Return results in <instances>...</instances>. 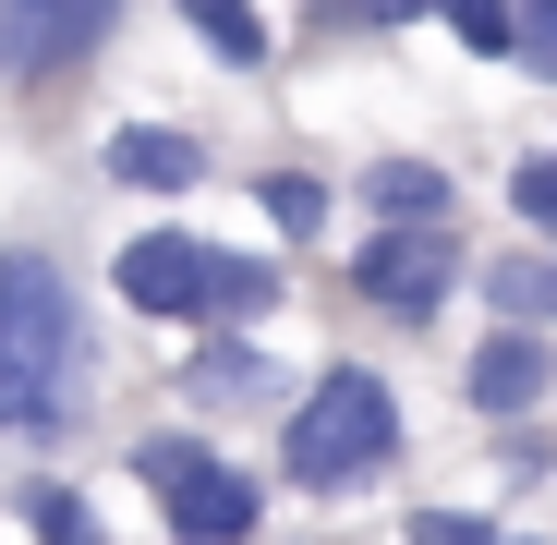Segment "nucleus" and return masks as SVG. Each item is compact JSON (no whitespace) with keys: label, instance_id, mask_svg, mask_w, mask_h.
<instances>
[{"label":"nucleus","instance_id":"9","mask_svg":"<svg viewBox=\"0 0 557 545\" xmlns=\"http://www.w3.org/2000/svg\"><path fill=\"white\" fill-rule=\"evenodd\" d=\"M98 170L122 182V195H195V182H207V134H182V122H122L110 146H98Z\"/></svg>","mask_w":557,"mask_h":545},{"label":"nucleus","instance_id":"21","mask_svg":"<svg viewBox=\"0 0 557 545\" xmlns=\"http://www.w3.org/2000/svg\"><path fill=\"white\" fill-rule=\"evenodd\" d=\"M400 545H497V521H485V509H412Z\"/></svg>","mask_w":557,"mask_h":545},{"label":"nucleus","instance_id":"11","mask_svg":"<svg viewBox=\"0 0 557 545\" xmlns=\"http://www.w3.org/2000/svg\"><path fill=\"white\" fill-rule=\"evenodd\" d=\"M182 37H195L219 73H267L278 61V25H267V0H170Z\"/></svg>","mask_w":557,"mask_h":545},{"label":"nucleus","instance_id":"12","mask_svg":"<svg viewBox=\"0 0 557 545\" xmlns=\"http://www.w3.org/2000/svg\"><path fill=\"white\" fill-rule=\"evenodd\" d=\"M473 292H485V315H533V327H557V243H509V255H485Z\"/></svg>","mask_w":557,"mask_h":545},{"label":"nucleus","instance_id":"3","mask_svg":"<svg viewBox=\"0 0 557 545\" xmlns=\"http://www.w3.org/2000/svg\"><path fill=\"white\" fill-rule=\"evenodd\" d=\"M460 280H473L460 219H363V243H351V267H339V292H351L363 315H388V327H436Z\"/></svg>","mask_w":557,"mask_h":545},{"label":"nucleus","instance_id":"20","mask_svg":"<svg viewBox=\"0 0 557 545\" xmlns=\"http://www.w3.org/2000/svg\"><path fill=\"white\" fill-rule=\"evenodd\" d=\"M497 461H509V485H545V473H557V436L521 412V424H497Z\"/></svg>","mask_w":557,"mask_h":545},{"label":"nucleus","instance_id":"16","mask_svg":"<svg viewBox=\"0 0 557 545\" xmlns=\"http://www.w3.org/2000/svg\"><path fill=\"white\" fill-rule=\"evenodd\" d=\"M436 25L473 61H521V0H436Z\"/></svg>","mask_w":557,"mask_h":545},{"label":"nucleus","instance_id":"2","mask_svg":"<svg viewBox=\"0 0 557 545\" xmlns=\"http://www.w3.org/2000/svg\"><path fill=\"white\" fill-rule=\"evenodd\" d=\"M376 473H400V388L376 363H327L278 412V485L292 497H363Z\"/></svg>","mask_w":557,"mask_h":545},{"label":"nucleus","instance_id":"10","mask_svg":"<svg viewBox=\"0 0 557 545\" xmlns=\"http://www.w3.org/2000/svg\"><path fill=\"white\" fill-rule=\"evenodd\" d=\"M351 207H363V219H460V182H448L436 158H400V146H388V158L351 170Z\"/></svg>","mask_w":557,"mask_h":545},{"label":"nucleus","instance_id":"22","mask_svg":"<svg viewBox=\"0 0 557 545\" xmlns=\"http://www.w3.org/2000/svg\"><path fill=\"white\" fill-rule=\"evenodd\" d=\"M521 73L557 85V0H521Z\"/></svg>","mask_w":557,"mask_h":545},{"label":"nucleus","instance_id":"17","mask_svg":"<svg viewBox=\"0 0 557 545\" xmlns=\"http://www.w3.org/2000/svg\"><path fill=\"white\" fill-rule=\"evenodd\" d=\"M122 461H134V485L158 497V485H182V473H195V461H219V448H207L195 424H146V436L122 448Z\"/></svg>","mask_w":557,"mask_h":545},{"label":"nucleus","instance_id":"23","mask_svg":"<svg viewBox=\"0 0 557 545\" xmlns=\"http://www.w3.org/2000/svg\"><path fill=\"white\" fill-rule=\"evenodd\" d=\"M497 545H545V533H497Z\"/></svg>","mask_w":557,"mask_h":545},{"label":"nucleus","instance_id":"8","mask_svg":"<svg viewBox=\"0 0 557 545\" xmlns=\"http://www.w3.org/2000/svg\"><path fill=\"white\" fill-rule=\"evenodd\" d=\"M182 400H195V412H255V400H278L267 339H255V327H195V351H182Z\"/></svg>","mask_w":557,"mask_h":545},{"label":"nucleus","instance_id":"7","mask_svg":"<svg viewBox=\"0 0 557 545\" xmlns=\"http://www.w3.org/2000/svg\"><path fill=\"white\" fill-rule=\"evenodd\" d=\"M545 388H557V339H545L533 315H497V327L473 339V363H460V400H473L485 424H521Z\"/></svg>","mask_w":557,"mask_h":545},{"label":"nucleus","instance_id":"15","mask_svg":"<svg viewBox=\"0 0 557 545\" xmlns=\"http://www.w3.org/2000/svg\"><path fill=\"white\" fill-rule=\"evenodd\" d=\"M13 521H25L37 545H110V521L85 509V485H61V473H25V485H13Z\"/></svg>","mask_w":557,"mask_h":545},{"label":"nucleus","instance_id":"19","mask_svg":"<svg viewBox=\"0 0 557 545\" xmlns=\"http://www.w3.org/2000/svg\"><path fill=\"white\" fill-rule=\"evenodd\" d=\"M509 207H521V231H533V243H557V146L509 170Z\"/></svg>","mask_w":557,"mask_h":545},{"label":"nucleus","instance_id":"4","mask_svg":"<svg viewBox=\"0 0 557 545\" xmlns=\"http://www.w3.org/2000/svg\"><path fill=\"white\" fill-rule=\"evenodd\" d=\"M110 292H122L146 327H207V304H219V243H207V231H182V219H158V231L122 243Z\"/></svg>","mask_w":557,"mask_h":545},{"label":"nucleus","instance_id":"5","mask_svg":"<svg viewBox=\"0 0 557 545\" xmlns=\"http://www.w3.org/2000/svg\"><path fill=\"white\" fill-rule=\"evenodd\" d=\"M134 0H0V85H61L122 37Z\"/></svg>","mask_w":557,"mask_h":545},{"label":"nucleus","instance_id":"1","mask_svg":"<svg viewBox=\"0 0 557 545\" xmlns=\"http://www.w3.org/2000/svg\"><path fill=\"white\" fill-rule=\"evenodd\" d=\"M85 376H98V327L85 292L49 243H0V436H73L85 424Z\"/></svg>","mask_w":557,"mask_h":545},{"label":"nucleus","instance_id":"6","mask_svg":"<svg viewBox=\"0 0 557 545\" xmlns=\"http://www.w3.org/2000/svg\"><path fill=\"white\" fill-rule=\"evenodd\" d=\"M158 533H170V545H255V533H267V473H243L231 448L195 461L182 485H158Z\"/></svg>","mask_w":557,"mask_h":545},{"label":"nucleus","instance_id":"14","mask_svg":"<svg viewBox=\"0 0 557 545\" xmlns=\"http://www.w3.org/2000/svg\"><path fill=\"white\" fill-rule=\"evenodd\" d=\"M278 304H292V267H278V255H231V243H219V304H207V327H267Z\"/></svg>","mask_w":557,"mask_h":545},{"label":"nucleus","instance_id":"18","mask_svg":"<svg viewBox=\"0 0 557 545\" xmlns=\"http://www.w3.org/2000/svg\"><path fill=\"white\" fill-rule=\"evenodd\" d=\"M424 13H436V0H315L304 25H315V37H400V25H424Z\"/></svg>","mask_w":557,"mask_h":545},{"label":"nucleus","instance_id":"13","mask_svg":"<svg viewBox=\"0 0 557 545\" xmlns=\"http://www.w3.org/2000/svg\"><path fill=\"white\" fill-rule=\"evenodd\" d=\"M255 207H267V231H278V243L304 255V243H327V231H339V207H351V195H339V182H315V170H255Z\"/></svg>","mask_w":557,"mask_h":545}]
</instances>
